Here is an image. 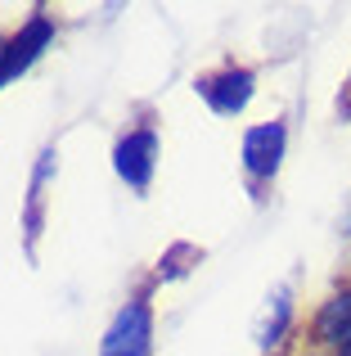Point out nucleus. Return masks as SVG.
<instances>
[{
    "instance_id": "20e7f679",
    "label": "nucleus",
    "mask_w": 351,
    "mask_h": 356,
    "mask_svg": "<svg viewBox=\"0 0 351 356\" xmlns=\"http://www.w3.org/2000/svg\"><path fill=\"white\" fill-rule=\"evenodd\" d=\"M252 90H257V72L239 68V63H225V68H216V72L194 77V95L216 118H239L248 108V99H252Z\"/></svg>"
},
{
    "instance_id": "1a4fd4ad",
    "label": "nucleus",
    "mask_w": 351,
    "mask_h": 356,
    "mask_svg": "<svg viewBox=\"0 0 351 356\" xmlns=\"http://www.w3.org/2000/svg\"><path fill=\"white\" fill-rule=\"evenodd\" d=\"M347 90H351V77H347Z\"/></svg>"
},
{
    "instance_id": "0eeeda50",
    "label": "nucleus",
    "mask_w": 351,
    "mask_h": 356,
    "mask_svg": "<svg viewBox=\"0 0 351 356\" xmlns=\"http://www.w3.org/2000/svg\"><path fill=\"white\" fill-rule=\"evenodd\" d=\"M289 321H293V293H289V284H284V289H275L271 307H266V321H262V330H257V343H262V348H280Z\"/></svg>"
},
{
    "instance_id": "7ed1b4c3",
    "label": "nucleus",
    "mask_w": 351,
    "mask_h": 356,
    "mask_svg": "<svg viewBox=\"0 0 351 356\" xmlns=\"http://www.w3.org/2000/svg\"><path fill=\"white\" fill-rule=\"evenodd\" d=\"M113 172L126 190L135 194H149L153 185V172H158V127L140 122V127L122 131L113 145Z\"/></svg>"
},
{
    "instance_id": "423d86ee",
    "label": "nucleus",
    "mask_w": 351,
    "mask_h": 356,
    "mask_svg": "<svg viewBox=\"0 0 351 356\" xmlns=\"http://www.w3.org/2000/svg\"><path fill=\"white\" fill-rule=\"evenodd\" d=\"M316 339L325 348H334L338 356H351V289H343L338 298H329L316 316Z\"/></svg>"
},
{
    "instance_id": "39448f33",
    "label": "nucleus",
    "mask_w": 351,
    "mask_h": 356,
    "mask_svg": "<svg viewBox=\"0 0 351 356\" xmlns=\"http://www.w3.org/2000/svg\"><path fill=\"white\" fill-rule=\"evenodd\" d=\"M54 167H59V154L45 149L32 167V185H27V208H23V235H27V257H36V235L45 226V185H50Z\"/></svg>"
},
{
    "instance_id": "f03ea898",
    "label": "nucleus",
    "mask_w": 351,
    "mask_h": 356,
    "mask_svg": "<svg viewBox=\"0 0 351 356\" xmlns=\"http://www.w3.org/2000/svg\"><path fill=\"white\" fill-rule=\"evenodd\" d=\"M99 356H153V307L144 293L117 307V316L99 339Z\"/></svg>"
},
{
    "instance_id": "6e6552de",
    "label": "nucleus",
    "mask_w": 351,
    "mask_h": 356,
    "mask_svg": "<svg viewBox=\"0 0 351 356\" xmlns=\"http://www.w3.org/2000/svg\"><path fill=\"white\" fill-rule=\"evenodd\" d=\"M5 59H9V36L0 32V90L9 86V72H5Z\"/></svg>"
},
{
    "instance_id": "f257e3e1",
    "label": "nucleus",
    "mask_w": 351,
    "mask_h": 356,
    "mask_svg": "<svg viewBox=\"0 0 351 356\" xmlns=\"http://www.w3.org/2000/svg\"><path fill=\"white\" fill-rule=\"evenodd\" d=\"M284 154H289V122H284V118H271V122L248 127L243 131V145H239L248 185H252V190H266V185L280 176Z\"/></svg>"
}]
</instances>
